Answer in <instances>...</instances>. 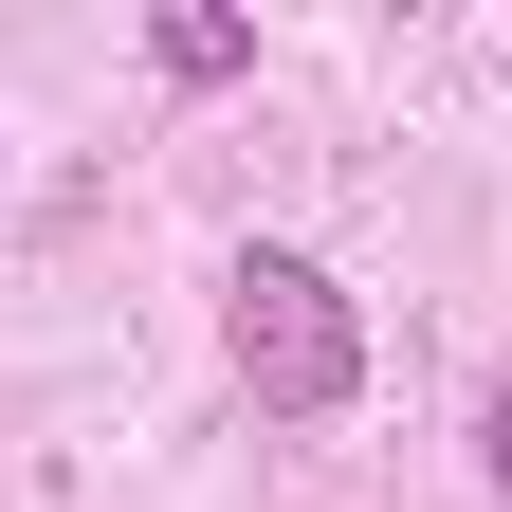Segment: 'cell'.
<instances>
[{
  "mask_svg": "<svg viewBox=\"0 0 512 512\" xmlns=\"http://www.w3.org/2000/svg\"><path fill=\"white\" fill-rule=\"evenodd\" d=\"M220 348L256 384V421H348V384H366V311L330 256H293V238H256L238 275H220Z\"/></svg>",
  "mask_w": 512,
  "mask_h": 512,
  "instance_id": "obj_1",
  "label": "cell"
},
{
  "mask_svg": "<svg viewBox=\"0 0 512 512\" xmlns=\"http://www.w3.org/2000/svg\"><path fill=\"white\" fill-rule=\"evenodd\" d=\"M147 55H165L183 92H238V74H256V19H238V0H165V19H147Z\"/></svg>",
  "mask_w": 512,
  "mask_h": 512,
  "instance_id": "obj_2",
  "label": "cell"
},
{
  "mask_svg": "<svg viewBox=\"0 0 512 512\" xmlns=\"http://www.w3.org/2000/svg\"><path fill=\"white\" fill-rule=\"evenodd\" d=\"M476 476L512 494V384H494V403H476Z\"/></svg>",
  "mask_w": 512,
  "mask_h": 512,
  "instance_id": "obj_3",
  "label": "cell"
}]
</instances>
